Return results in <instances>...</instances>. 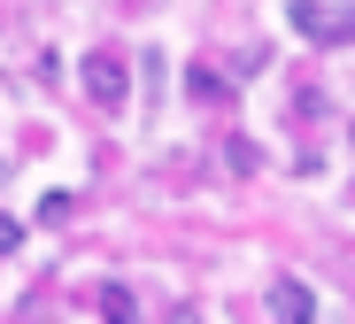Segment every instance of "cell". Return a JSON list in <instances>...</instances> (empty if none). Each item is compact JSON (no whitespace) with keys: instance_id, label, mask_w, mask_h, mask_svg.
<instances>
[{"instance_id":"6da1fadb","label":"cell","mask_w":355,"mask_h":324,"mask_svg":"<svg viewBox=\"0 0 355 324\" xmlns=\"http://www.w3.org/2000/svg\"><path fill=\"white\" fill-rule=\"evenodd\" d=\"M286 24L309 46H355V0H286Z\"/></svg>"},{"instance_id":"7a4b0ae2","label":"cell","mask_w":355,"mask_h":324,"mask_svg":"<svg viewBox=\"0 0 355 324\" xmlns=\"http://www.w3.org/2000/svg\"><path fill=\"white\" fill-rule=\"evenodd\" d=\"M85 93H93L101 108H124V101H132V62L116 54V46H93V54H85Z\"/></svg>"},{"instance_id":"3957f363","label":"cell","mask_w":355,"mask_h":324,"mask_svg":"<svg viewBox=\"0 0 355 324\" xmlns=\"http://www.w3.org/2000/svg\"><path fill=\"white\" fill-rule=\"evenodd\" d=\"M263 309H270L278 324H309V316H317V293H309L302 278H278V286L263 293Z\"/></svg>"},{"instance_id":"277c9868","label":"cell","mask_w":355,"mask_h":324,"mask_svg":"<svg viewBox=\"0 0 355 324\" xmlns=\"http://www.w3.org/2000/svg\"><path fill=\"white\" fill-rule=\"evenodd\" d=\"M224 162L240 170V178H255V170H263V147H255V139H224Z\"/></svg>"},{"instance_id":"5b68a950","label":"cell","mask_w":355,"mask_h":324,"mask_svg":"<svg viewBox=\"0 0 355 324\" xmlns=\"http://www.w3.org/2000/svg\"><path fill=\"white\" fill-rule=\"evenodd\" d=\"M93 309H101V316H139V301H132L124 286H101V301H93Z\"/></svg>"},{"instance_id":"8992f818","label":"cell","mask_w":355,"mask_h":324,"mask_svg":"<svg viewBox=\"0 0 355 324\" xmlns=\"http://www.w3.org/2000/svg\"><path fill=\"white\" fill-rule=\"evenodd\" d=\"M186 93H201V101H224V93H232V85H224V78H216V70H186Z\"/></svg>"},{"instance_id":"52a82bcc","label":"cell","mask_w":355,"mask_h":324,"mask_svg":"<svg viewBox=\"0 0 355 324\" xmlns=\"http://www.w3.org/2000/svg\"><path fill=\"white\" fill-rule=\"evenodd\" d=\"M70 209H78V201H70V193H46V201H39V224H62Z\"/></svg>"},{"instance_id":"ba28073f","label":"cell","mask_w":355,"mask_h":324,"mask_svg":"<svg viewBox=\"0 0 355 324\" xmlns=\"http://www.w3.org/2000/svg\"><path fill=\"white\" fill-rule=\"evenodd\" d=\"M16 247H24V224H16V216H0V255H16Z\"/></svg>"},{"instance_id":"9c48e42d","label":"cell","mask_w":355,"mask_h":324,"mask_svg":"<svg viewBox=\"0 0 355 324\" xmlns=\"http://www.w3.org/2000/svg\"><path fill=\"white\" fill-rule=\"evenodd\" d=\"M0 178H8V170H0Z\"/></svg>"}]
</instances>
